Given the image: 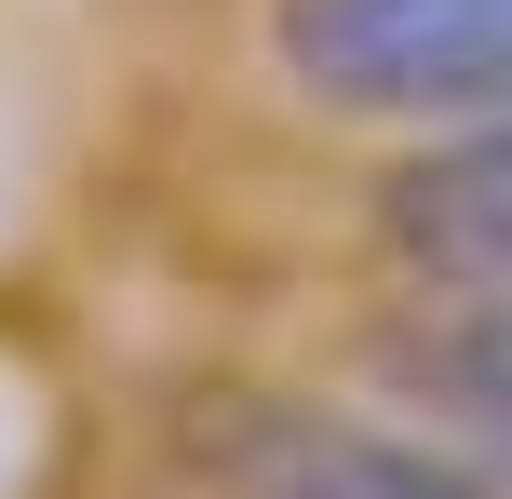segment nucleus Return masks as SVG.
<instances>
[{
    "label": "nucleus",
    "instance_id": "obj_1",
    "mask_svg": "<svg viewBox=\"0 0 512 499\" xmlns=\"http://www.w3.org/2000/svg\"><path fill=\"white\" fill-rule=\"evenodd\" d=\"M270 68L324 122H512V0H270Z\"/></svg>",
    "mask_w": 512,
    "mask_h": 499
},
{
    "label": "nucleus",
    "instance_id": "obj_2",
    "mask_svg": "<svg viewBox=\"0 0 512 499\" xmlns=\"http://www.w3.org/2000/svg\"><path fill=\"white\" fill-rule=\"evenodd\" d=\"M203 473L230 499H499L472 459L418 446L391 419H351V405H297V392H243L203 419Z\"/></svg>",
    "mask_w": 512,
    "mask_h": 499
}]
</instances>
